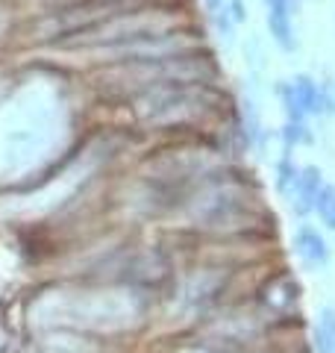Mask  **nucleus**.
<instances>
[{
  "instance_id": "nucleus-1",
  "label": "nucleus",
  "mask_w": 335,
  "mask_h": 353,
  "mask_svg": "<svg viewBox=\"0 0 335 353\" xmlns=\"http://www.w3.org/2000/svg\"><path fill=\"white\" fill-rule=\"evenodd\" d=\"M294 250L309 268H327L329 265V245L315 227H300L294 233Z\"/></svg>"
},
{
  "instance_id": "nucleus-2",
  "label": "nucleus",
  "mask_w": 335,
  "mask_h": 353,
  "mask_svg": "<svg viewBox=\"0 0 335 353\" xmlns=\"http://www.w3.org/2000/svg\"><path fill=\"white\" fill-rule=\"evenodd\" d=\"M267 30H271L274 41H276L283 50H294V48H297V41H294V27H292V12H288L283 3H276V0H271V3H267Z\"/></svg>"
},
{
  "instance_id": "nucleus-3",
  "label": "nucleus",
  "mask_w": 335,
  "mask_h": 353,
  "mask_svg": "<svg viewBox=\"0 0 335 353\" xmlns=\"http://www.w3.org/2000/svg\"><path fill=\"white\" fill-rule=\"evenodd\" d=\"M321 189H323V176H321V171L318 168H303L300 171V180H297V185H294V209L300 215H306L309 209H315V201H318V194H321Z\"/></svg>"
},
{
  "instance_id": "nucleus-4",
  "label": "nucleus",
  "mask_w": 335,
  "mask_h": 353,
  "mask_svg": "<svg viewBox=\"0 0 335 353\" xmlns=\"http://www.w3.org/2000/svg\"><path fill=\"white\" fill-rule=\"evenodd\" d=\"M203 3H206L209 21L221 32V39L230 44L232 41V30H236V21H232V12H230V0H203Z\"/></svg>"
},
{
  "instance_id": "nucleus-5",
  "label": "nucleus",
  "mask_w": 335,
  "mask_h": 353,
  "mask_svg": "<svg viewBox=\"0 0 335 353\" xmlns=\"http://www.w3.org/2000/svg\"><path fill=\"white\" fill-rule=\"evenodd\" d=\"M315 341H318V353H335V309L323 306L318 315V327H315Z\"/></svg>"
},
{
  "instance_id": "nucleus-6",
  "label": "nucleus",
  "mask_w": 335,
  "mask_h": 353,
  "mask_svg": "<svg viewBox=\"0 0 335 353\" xmlns=\"http://www.w3.org/2000/svg\"><path fill=\"white\" fill-rule=\"evenodd\" d=\"M315 209H318L323 224H327L329 230H335V185H323L318 201H315Z\"/></svg>"
},
{
  "instance_id": "nucleus-7",
  "label": "nucleus",
  "mask_w": 335,
  "mask_h": 353,
  "mask_svg": "<svg viewBox=\"0 0 335 353\" xmlns=\"http://www.w3.org/2000/svg\"><path fill=\"white\" fill-rule=\"evenodd\" d=\"M276 185H279V192L283 194H292L294 192V185H297V180H300V171L294 168V162H292V157H283V162H279V168H276Z\"/></svg>"
},
{
  "instance_id": "nucleus-8",
  "label": "nucleus",
  "mask_w": 335,
  "mask_h": 353,
  "mask_svg": "<svg viewBox=\"0 0 335 353\" xmlns=\"http://www.w3.org/2000/svg\"><path fill=\"white\" fill-rule=\"evenodd\" d=\"M265 3H267V0H265Z\"/></svg>"
}]
</instances>
